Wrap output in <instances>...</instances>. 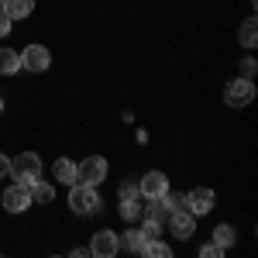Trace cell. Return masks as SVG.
I'll return each mask as SVG.
<instances>
[{"label": "cell", "mask_w": 258, "mask_h": 258, "mask_svg": "<svg viewBox=\"0 0 258 258\" xmlns=\"http://www.w3.org/2000/svg\"><path fill=\"white\" fill-rule=\"evenodd\" d=\"M100 207H103V200H100L97 186H83V182H73L69 186V210L73 214L93 217V214H100Z\"/></svg>", "instance_id": "cell-1"}, {"label": "cell", "mask_w": 258, "mask_h": 258, "mask_svg": "<svg viewBox=\"0 0 258 258\" xmlns=\"http://www.w3.org/2000/svg\"><path fill=\"white\" fill-rule=\"evenodd\" d=\"M7 176L14 179V182L31 186L35 179H41V159L35 152H21L18 159H11V172H7Z\"/></svg>", "instance_id": "cell-2"}, {"label": "cell", "mask_w": 258, "mask_h": 258, "mask_svg": "<svg viewBox=\"0 0 258 258\" xmlns=\"http://www.w3.org/2000/svg\"><path fill=\"white\" fill-rule=\"evenodd\" d=\"M103 179H107V159L90 155V159L76 162V182H83V186H100Z\"/></svg>", "instance_id": "cell-3"}, {"label": "cell", "mask_w": 258, "mask_h": 258, "mask_svg": "<svg viewBox=\"0 0 258 258\" xmlns=\"http://www.w3.org/2000/svg\"><path fill=\"white\" fill-rule=\"evenodd\" d=\"M251 100H255V83L244 80V76H238V80H231L224 86V103L227 107H248Z\"/></svg>", "instance_id": "cell-4"}, {"label": "cell", "mask_w": 258, "mask_h": 258, "mask_svg": "<svg viewBox=\"0 0 258 258\" xmlns=\"http://www.w3.org/2000/svg\"><path fill=\"white\" fill-rule=\"evenodd\" d=\"M31 203H35V200H31V186H24V182L7 186V193H4V210H7V214H24Z\"/></svg>", "instance_id": "cell-5"}, {"label": "cell", "mask_w": 258, "mask_h": 258, "mask_svg": "<svg viewBox=\"0 0 258 258\" xmlns=\"http://www.w3.org/2000/svg\"><path fill=\"white\" fill-rule=\"evenodd\" d=\"M214 207H217V197H214V189H207V186H197V189H189V193H186V210H189L193 217L210 214Z\"/></svg>", "instance_id": "cell-6"}, {"label": "cell", "mask_w": 258, "mask_h": 258, "mask_svg": "<svg viewBox=\"0 0 258 258\" xmlns=\"http://www.w3.org/2000/svg\"><path fill=\"white\" fill-rule=\"evenodd\" d=\"M138 189H141V200H159L169 193V176L165 172H145V176L138 179Z\"/></svg>", "instance_id": "cell-7"}, {"label": "cell", "mask_w": 258, "mask_h": 258, "mask_svg": "<svg viewBox=\"0 0 258 258\" xmlns=\"http://www.w3.org/2000/svg\"><path fill=\"white\" fill-rule=\"evenodd\" d=\"M120 251V241L114 231H107V227H100L97 234H93V241H90V255L93 258H114Z\"/></svg>", "instance_id": "cell-8"}, {"label": "cell", "mask_w": 258, "mask_h": 258, "mask_svg": "<svg viewBox=\"0 0 258 258\" xmlns=\"http://www.w3.org/2000/svg\"><path fill=\"white\" fill-rule=\"evenodd\" d=\"M48 66H52V52L45 45H28L21 52V69H28V73H45Z\"/></svg>", "instance_id": "cell-9"}, {"label": "cell", "mask_w": 258, "mask_h": 258, "mask_svg": "<svg viewBox=\"0 0 258 258\" xmlns=\"http://www.w3.org/2000/svg\"><path fill=\"white\" fill-rule=\"evenodd\" d=\"M165 220H169V227H172V234H176L179 241H189L197 234V217H193L186 207H182V210H172Z\"/></svg>", "instance_id": "cell-10"}, {"label": "cell", "mask_w": 258, "mask_h": 258, "mask_svg": "<svg viewBox=\"0 0 258 258\" xmlns=\"http://www.w3.org/2000/svg\"><path fill=\"white\" fill-rule=\"evenodd\" d=\"M0 11H7V18H11V21H24L31 11H35V0H4Z\"/></svg>", "instance_id": "cell-11"}, {"label": "cell", "mask_w": 258, "mask_h": 258, "mask_svg": "<svg viewBox=\"0 0 258 258\" xmlns=\"http://www.w3.org/2000/svg\"><path fill=\"white\" fill-rule=\"evenodd\" d=\"M52 176H55V182H62V186H73V182H76V162L73 159H55Z\"/></svg>", "instance_id": "cell-12"}, {"label": "cell", "mask_w": 258, "mask_h": 258, "mask_svg": "<svg viewBox=\"0 0 258 258\" xmlns=\"http://www.w3.org/2000/svg\"><path fill=\"white\" fill-rule=\"evenodd\" d=\"M21 69V55L14 48H0V76H14Z\"/></svg>", "instance_id": "cell-13"}, {"label": "cell", "mask_w": 258, "mask_h": 258, "mask_svg": "<svg viewBox=\"0 0 258 258\" xmlns=\"http://www.w3.org/2000/svg\"><path fill=\"white\" fill-rule=\"evenodd\" d=\"M238 41L244 45V48H255V45H258V24H255V18L241 21V28H238Z\"/></svg>", "instance_id": "cell-14"}, {"label": "cell", "mask_w": 258, "mask_h": 258, "mask_svg": "<svg viewBox=\"0 0 258 258\" xmlns=\"http://www.w3.org/2000/svg\"><path fill=\"white\" fill-rule=\"evenodd\" d=\"M31 200H35V203H52V200H55V186L45 182V179H35V182H31Z\"/></svg>", "instance_id": "cell-15"}, {"label": "cell", "mask_w": 258, "mask_h": 258, "mask_svg": "<svg viewBox=\"0 0 258 258\" xmlns=\"http://www.w3.org/2000/svg\"><path fill=\"white\" fill-rule=\"evenodd\" d=\"M214 244H220V248L238 244V231H234L231 224H217V231H214Z\"/></svg>", "instance_id": "cell-16"}, {"label": "cell", "mask_w": 258, "mask_h": 258, "mask_svg": "<svg viewBox=\"0 0 258 258\" xmlns=\"http://www.w3.org/2000/svg\"><path fill=\"white\" fill-rule=\"evenodd\" d=\"M141 255H148V258H172V248H169L165 241L152 238V241H145V248H141Z\"/></svg>", "instance_id": "cell-17"}, {"label": "cell", "mask_w": 258, "mask_h": 258, "mask_svg": "<svg viewBox=\"0 0 258 258\" xmlns=\"http://www.w3.org/2000/svg\"><path fill=\"white\" fill-rule=\"evenodd\" d=\"M120 244H124V248H127V251H141V248H145V234H141V231H135V227H131V231H127V234H124V238H120Z\"/></svg>", "instance_id": "cell-18"}, {"label": "cell", "mask_w": 258, "mask_h": 258, "mask_svg": "<svg viewBox=\"0 0 258 258\" xmlns=\"http://www.w3.org/2000/svg\"><path fill=\"white\" fill-rule=\"evenodd\" d=\"M120 217L124 220H138L141 217V200H120Z\"/></svg>", "instance_id": "cell-19"}, {"label": "cell", "mask_w": 258, "mask_h": 258, "mask_svg": "<svg viewBox=\"0 0 258 258\" xmlns=\"http://www.w3.org/2000/svg\"><path fill=\"white\" fill-rule=\"evenodd\" d=\"M120 200H141V189H138V179H124L120 182Z\"/></svg>", "instance_id": "cell-20"}, {"label": "cell", "mask_w": 258, "mask_h": 258, "mask_svg": "<svg viewBox=\"0 0 258 258\" xmlns=\"http://www.w3.org/2000/svg\"><path fill=\"white\" fill-rule=\"evenodd\" d=\"M138 231H141V234H145V241L159 238V234H162V220H152V217H145V224H141Z\"/></svg>", "instance_id": "cell-21"}, {"label": "cell", "mask_w": 258, "mask_h": 258, "mask_svg": "<svg viewBox=\"0 0 258 258\" xmlns=\"http://www.w3.org/2000/svg\"><path fill=\"white\" fill-rule=\"evenodd\" d=\"M162 203H165V207H169V214H172V210H182V207H186V197H182V193H165Z\"/></svg>", "instance_id": "cell-22"}, {"label": "cell", "mask_w": 258, "mask_h": 258, "mask_svg": "<svg viewBox=\"0 0 258 258\" xmlns=\"http://www.w3.org/2000/svg\"><path fill=\"white\" fill-rule=\"evenodd\" d=\"M255 69H258V62L251 59V55H248V59H241V62H238V73H241V76H244V80H251V76H255Z\"/></svg>", "instance_id": "cell-23"}, {"label": "cell", "mask_w": 258, "mask_h": 258, "mask_svg": "<svg viewBox=\"0 0 258 258\" xmlns=\"http://www.w3.org/2000/svg\"><path fill=\"white\" fill-rule=\"evenodd\" d=\"M220 251H224L220 244H203L200 248V258H220Z\"/></svg>", "instance_id": "cell-24"}, {"label": "cell", "mask_w": 258, "mask_h": 258, "mask_svg": "<svg viewBox=\"0 0 258 258\" xmlns=\"http://www.w3.org/2000/svg\"><path fill=\"white\" fill-rule=\"evenodd\" d=\"M11 24H14V21L7 18V11H0V38H7V35H11Z\"/></svg>", "instance_id": "cell-25"}, {"label": "cell", "mask_w": 258, "mask_h": 258, "mask_svg": "<svg viewBox=\"0 0 258 258\" xmlns=\"http://www.w3.org/2000/svg\"><path fill=\"white\" fill-rule=\"evenodd\" d=\"M7 172H11V159H7V155H0V179L7 176Z\"/></svg>", "instance_id": "cell-26"}, {"label": "cell", "mask_w": 258, "mask_h": 258, "mask_svg": "<svg viewBox=\"0 0 258 258\" xmlns=\"http://www.w3.org/2000/svg\"><path fill=\"white\" fill-rule=\"evenodd\" d=\"M0 110H4V97H0Z\"/></svg>", "instance_id": "cell-27"}, {"label": "cell", "mask_w": 258, "mask_h": 258, "mask_svg": "<svg viewBox=\"0 0 258 258\" xmlns=\"http://www.w3.org/2000/svg\"><path fill=\"white\" fill-rule=\"evenodd\" d=\"M0 4H4V0H0Z\"/></svg>", "instance_id": "cell-28"}]
</instances>
